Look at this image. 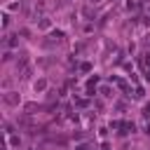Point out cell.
<instances>
[{"mask_svg": "<svg viewBox=\"0 0 150 150\" xmlns=\"http://www.w3.org/2000/svg\"><path fill=\"white\" fill-rule=\"evenodd\" d=\"M143 115H145V117H150V103H145V108H143Z\"/></svg>", "mask_w": 150, "mask_h": 150, "instance_id": "7a4b0ae2", "label": "cell"}, {"mask_svg": "<svg viewBox=\"0 0 150 150\" xmlns=\"http://www.w3.org/2000/svg\"><path fill=\"white\" fill-rule=\"evenodd\" d=\"M141 66L145 68V77L150 80V54H141Z\"/></svg>", "mask_w": 150, "mask_h": 150, "instance_id": "6da1fadb", "label": "cell"}]
</instances>
